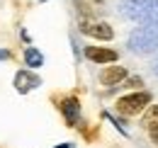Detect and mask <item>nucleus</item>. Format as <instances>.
I'll use <instances>...</instances> for the list:
<instances>
[{"instance_id": "nucleus-9", "label": "nucleus", "mask_w": 158, "mask_h": 148, "mask_svg": "<svg viewBox=\"0 0 158 148\" xmlns=\"http://www.w3.org/2000/svg\"><path fill=\"white\" fill-rule=\"evenodd\" d=\"M122 85H124L127 90H131V92H134V90H141V85H143V78H139V75H129V78H127Z\"/></svg>"}, {"instance_id": "nucleus-4", "label": "nucleus", "mask_w": 158, "mask_h": 148, "mask_svg": "<svg viewBox=\"0 0 158 148\" xmlns=\"http://www.w3.org/2000/svg\"><path fill=\"white\" fill-rule=\"evenodd\" d=\"M61 114H63V119H66V126H80V119H83V114H80V100L76 95H68V97H63L59 105Z\"/></svg>"}, {"instance_id": "nucleus-1", "label": "nucleus", "mask_w": 158, "mask_h": 148, "mask_svg": "<svg viewBox=\"0 0 158 148\" xmlns=\"http://www.w3.org/2000/svg\"><path fill=\"white\" fill-rule=\"evenodd\" d=\"M151 102H153V95H151V90H134V92H127V95H122V97H117L114 109H117L119 117L129 119V117H136V114H141V112L146 109Z\"/></svg>"}, {"instance_id": "nucleus-2", "label": "nucleus", "mask_w": 158, "mask_h": 148, "mask_svg": "<svg viewBox=\"0 0 158 148\" xmlns=\"http://www.w3.org/2000/svg\"><path fill=\"white\" fill-rule=\"evenodd\" d=\"M127 78H129V68H127V66H119V63L102 66V71H100V75H98L102 88H119Z\"/></svg>"}, {"instance_id": "nucleus-3", "label": "nucleus", "mask_w": 158, "mask_h": 148, "mask_svg": "<svg viewBox=\"0 0 158 148\" xmlns=\"http://www.w3.org/2000/svg\"><path fill=\"white\" fill-rule=\"evenodd\" d=\"M83 56L98 66H112L119 61V51L117 49H110V46H85Z\"/></svg>"}, {"instance_id": "nucleus-6", "label": "nucleus", "mask_w": 158, "mask_h": 148, "mask_svg": "<svg viewBox=\"0 0 158 148\" xmlns=\"http://www.w3.org/2000/svg\"><path fill=\"white\" fill-rule=\"evenodd\" d=\"M12 85H15V90H17L20 95H27V92H32L34 88H39V85H41V78H39V75H34L29 68H22V71L15 73Z\"/></svg>"}, {"instance_id": "nucleus-10", "label": "nucleus", "mask_w": 158, "mask_h": 148, "mask_svg": "<svg viewBox=\"0 0 158 148\" xmlns=\"http://www.w3.org/2000/svg\"><path fill=\"white\" fill-rule=\"evenodd\" d=\"M10 51H7V49H0V61H7V58H10Z\"/></svg>"}, {"instance_id": "nucleus-5", "label": "nucleus", "mask_w": 158, "mask_h": 148, "mask_svg": "<svg viewBox=\"0 0 158 148\" xmlns=\"http://www.w3.org/2000/svg\"><path fill=\"white\" fill-rule=\"evenodd\" d=\"M80 32L93 37V39H98V41H112L114 39V29L107 22H93V19L90 22H80Z\"/></svg>"}, {"instance_id": "nucleus-8", "label": "nucleus", "mask_w": 158, "mask_h": 148, "mask_svg": "<svg viewBox=\"0 0 158 148\" xmlns=\"http://www.w3.org/2000/svg\"><path fill=\"white\" fill-rule=\"evenodd\" d=\"M24 66H29V71H37L44 66V54L37 46H27L24 49Z\"/></svg>"}, {"instance_id": "nucleus-11", "label": "nucleus", "mask_w": 158, "mask_h": 148, "mask_svg": "<svg viewBox=\"0 0 158 148\" xmlns=\"http://www.w3.org/2000/svg\"><path fill=\"white\" fill-rule=\"evenodd\" d=\"M54 148H73V143H68V141H63V143H56Z\"/></svg>"}, {"instance_id": "nucleus-7", "label": "nucleus", "mask_w": 158, "mask_h": 148, "mask_svg": "<svg viewBox=\"0 0 158 148\" xmlns=\"http://www.w3.org/2000/svg\"><path fill=\"white\" fill-rule=\"evenodd\" d=\"M141 129L143 131H148V134H153V131H158V105H148L146 109L141 112Z\"/></svg>"}, {"instance_id": "nucleus-12", "label": "nucleus", "mask_w": 158, "mask_h": 148, "mask_svg": "<svg viewBox=\"0 0 158 148\" xmlns=\"http://www.w3.org/2000/svg\"><path fill=\"white\" fill-rule=\"evenodd\" d=\"M148 136H151V141H153V143H156V148H158V131H153V134H148Z\"/></svg>"}]
</instances>
